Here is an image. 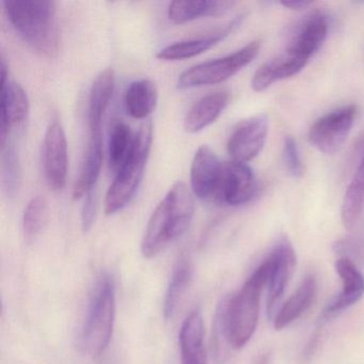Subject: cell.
Segmentation results:
<instances>
[{
    "label": "cell",
    "instance_id": "6da1fadb",
    "mask_svg": "<svg viewBox=\"0 0 364 364\" xmlns=\"http://www.w3.org/2000/svg\"><path fill=\"white\" fill-rule=\"evenodd\" d=\"M270 270L272 263L267 257L237 293L219 304L215 326L220 328L233 349L242 348L257 329L262 291L267 287Z\"/></svg>",
    "mask_w": 364,
    "mask_h": 364
},
{
    "label": "cell",
    "instance_id": "7a4b0ae2",
    "mask_svg": "<svg viewBox=\"0 0 364 364\" xmlns=\"http://www.w3.org/2000/svg\"><path fill=\"white\" fill-rule=\"evenodd\" d=\"M195 214L193 193L185 183L176 182L155 208L141 242V253L152 259L183 235Z\"/></svg>",
    "mask_w": 364,
    "mask_h": 364
},
{
    "label": "cell",
    "instance_id": "3957f363",
    "mask_svg": "<svg viewBox=\"0 0 364 364\" xmlns=\"http://www.w3.org/2000/svg\"><path fill=\"white\" fill-rule=\"evenodd\" d=\"M3 6L10 24L27 46L44 56L57 54L59 31L55 1L9 0Z\"/></svg>",
    "mask_w": 364,
    "mask_h": 364
},
{
    "label": "cell",
    "instance_id": "277c9868",
    "mask_svg": "<svg viewBox=\"0 0 364 364\" xmlns=\"http://www.w3.org/2000/svg\"><path fill=\"white\" fill-rule=\"evenodd\" d=\"M116 321V285L103 274L95 287L82 333V347L91 357H99L109 346Z\"/></svg>",
    "mask_w": 364,
    "mask_h": 364
},
{
    "label": "cell",
    "instance_id": "5b68a950",
    "mask_svg": "<svg viewBox=\"0 0 364 364\" xmlns=\"http://www.w3.org/2000/svg\"><path fill=\"white\" fill-rule=\"evenodd\" d=\"M152 123L146 122L135 134L131 154L116 173V178L108 189L105 199L106 215H114L129 205L139 188L144 178L152 146Z\"/></svg>",
    "mask_w": 364,
    "mask_h": 364
},
{
    "label": "cell",
    "instance_id": "8992f818",
    "mask_svg": "<svg viewBox=\"0 0 364 364\" xmlns=\"http://www.w3.org/2000/svg\"><path fill=\"white\" fill-rule=\"evenodd\" d=\"M259 48L261 42H250L227 56L193 65L181 74L178 87L180 89H191L225 82L250 65L259 55Z\"/></svg>",
    "mask_w": 364,
    "mask_h": 364
},
{
    "label": "cell",
    "instance_id": "52a82bcc",
    "mask_svg": "<svg viewBox=\"0 0 364 364\" xmlns=\"http://www.w3.org/2000/svg\"><path fill=\"white\" fill-rule=\"evenodd\" d=\"M357 116L355 105L344 106L325 114L309 129V142L323 154H334L346 141Z\"/></svg>",
    "mask_w": 364,
    "mask_h": 364
},
{
    "label": "cell",
    "instance_id": "ba28073f",
    "mask_svg": "<svg viewBox=\"0 0 364 364\" xmlns=\"http://www.w3.org/2000/svg\"><path fill=\"white\" fill-rule=\"evenodd\" d=\"M257 181L247 164L240 161L223 163L218 185L213 200L228 206L248 203L257 195Z\"/></svg>",
    "mask_w": 364,
    "mask_h": 364
},
{
    "label": "cell",
    "instance_id": "9c48e42d",
    "mask_svg": "<svg viewBox=\"0 0 364 364\" xmlns=\"http://www.w3.org/2000/svg\"><path fill=\"white\" fill-rule=\"evenodd\" d=\"M42 165L48 187L56 193L63 191L67 184L68 142L58 119H54L46 129L42 144Z\"/></svg>",
    "mask_w": 364,
    "mask_h": 364
},
{
    "label": "cell",
    "instance_id": "30bf717a",
    "mask_svg": "<svg viewBox=\"0 0 364 364\" xmlns=\"http://www.w3.org/2000/svg\"><path fill=\"white\" fill-rule=\"evenodd\" d=\"M269 120L266 114L245 119L236 125L228 141L231 161L247 164L263 150L267 140Z\"/></svg>",
    "mask_w": 364,
    "mask_h": 364
},
{
    "label": "cell",
    "instance_id": "8fae6325",
    "mask_svg": "<svg viewBox=\"0 0 364 364\" xmlns=\"http://www.w3.org/2000/svg\"><path fill=\"white\" fill-rule=\"evenodd\" d=\"M272 270L267 284L268 318L274 319L277 311L280 308L281 299L285 289L293 276L296 267V253L293 245L287 237L277 242L269 255Z\"/></svg>",
    "mask_w": 364,
    "mask_h": 364
},
{
    "label": "cell",
    "instance_id": "7c38bea8",
    "mask_svg": "<svg viewBox=\"0 0 364 364\" xmlns=\"http://www.w3.org/2000/svg\"><path fill=\"white\" fill-rule=\"evenodd\" d=\"M0 144H6L14 127L22 124L28 117L31 104L25 89L18 82L9 80L7 65L1 61V84H0Z\"/></svg>",
    "mask_w": 364,
    "mask_h": 364
},
{
    "label": "cell",
    "instance_id": "4fadbf2b",
    "mask_svg": "<svg viewBox=\"0 0 364 364\" xmlns=\"http://www.w3.org/2000/svg\"><path fill=\"white\" fill-rule=\"evenodd\" d=\"M334 267L342 281V289L323 309L319 316L321 323L336 318L341 313L357 304L364 295V277L353 259L340 257L336 259Z\"/></svg>",
    "mask_w": 364,
    "mask_h": 364
},
{
    "label": "cell",
    "instance_id": "5bb4252c",
    "mask_svg": "<svg viewBox=\"0 0 364 364\" xmlns=\"http://www.w3.org/2000/svg\"><path fill=\"white\" fill-rule=\"evenodd\" d=\"M223 165L210 146H202L198 149L191 168V191L198 199H213Z\"/></svg>",
    "mask_w": 364,
    "mask_h": 364
},
{
    "label": "cell",
    "instance_id": "9a60e30c",
    "mask_svg": "<svg viewBox=\"0 0 364 364\" xmlns=\"http://www.w3.org/2000/svg\"><path fill=\"white\" fill-rule=\"evenodd\" d=\"M245 18H246L245 14H240V16H236L234 20H232L229 24L225 25L223 28L214 31L210 35L170 44V46L161 48L157 53L156 57L161 60L176 61L199 56V55L203 54L206 50H210L217 44L220 43L225 38L233 33L236 29L240 28V25L244 22Z\"/></svg>",
    "mask_w": 364,
    "mask_h": 364
},
{
    "label": "cell",
    "instance_id": "2e32d148",
    "mask_svg": "<svg viewBox=\"0 0 364 364\" xmlns=\"http://www.w3.org/2000/svg\"><path fill=\"white\" fill-rule=\"evenodd\" d=\"M329 21L323 12L311 14L296 35L287 52L298 58L310 61L327 39Z\"/></svg>",
    "mask_w": 364,
    "mask_h": 364
},
{
    "label": "cell",
    "instance_id": "e0dca14e",
    "mask_svg": "<svg viewBox=\"0 0 364 364\" xmlns=\"http://www.w3.org/2000/svg\"><path fill=\"white\" fill-rule=\"evenodd\" d=\"M308 61L285 52L262 65L253 75L251 87L255 92H263L276 82L299 74Z\"/></svg>",
    "mask_w": 364,
    "mask_h": 364
},
{
    "label": "cell",
    "instance_id": "ac0fdd59",
    "mask_svg": "<svg viewBox=\"0 0 364 364\" xmlns=\"http://www.w3.org/2000/svg\"><path fill=\"white\" fill-rule=\"evenodd\" d=\"M178 342L182 364H208L203 317L199 310H193L183 321Z\"/></svg>",
    "mask_w": 364,
    "mask_h": 364
},
{
    "label": "cell",
    "instance_id": "d6986e66",
    "mask_svg": "<svg viewBox=\"0 0 364 364\" xmlns=\"http://www.w3.org/2000/svg\"><path fill=\"white\" fill-rule=\"evenodd\" d=\"M236 3L225 0H178L168 7V18L176 24H184L203 18L225 16Z\"/></svg>",
    "mask_w": 364,
    "mask_h": 364
},
{
    "label": "cell",
    "instance_id": "ffe728a7",
    "mask_svg": "<svg viewBox=\"0 0 364 364\" xmlns=\"http://www.w3.org/2000/svg\"><path fill=\"white\" fill-rule=\"evenodd\" d=\"M114 90V73L112 69L101 72L91 87L88 104L90 135H103L104 117Z\"/></svg>",
    "mask_w": 364,
    "mask_h": 364
},
{
    "label": "cell",
    "instance_id": "44dd1931",
    "mask_svg": "<svg viewBox=\"0 0 364 364\" xmlns=\"http://www.w3.org/2000/svg\"><path fill=\"white\" fill-rule=\"evenodd\" d=\"M230 95L225 91L210 93L198 100L185 116L184 127L188 133L203 131L215 122L229 104Z\"/></svg>",
    "mask_w": 364,
    "mask_h": 364
},
{
    "label": "cell",
    "instance_id": "7402d4cb",
    "mask_svg": "<svg viewBox=\"0 0 364 364\" xmlns=\"http://www.w3.org/2000/svg\"><path fill=\"white\" fill-rule=\"evenodd\" d=\"M317 294V281L310 274L300 283L295 293L281 304L274 317L276 330L284 329L294 321H297L304 312L310 309Z\"/></svg>",
    "mask_w": 364,
    "mask_h": 364
},
{
    "label": "cell",
    "instance_id": "603a6c76",
    "mask_svg": "<svg viewBox=\"0 0 364 364\" xmlns=\"http://www.w3.org/2000/svg\"><path fill=\"white\" fill-rule=\"evenodd\" d=\"M103 164V135H90L80 174L73 187L74 200L86 197L95 191Z\"/></svg>",
    "mask_w": 364,
    "mask_h": 364
},
{
    "label": "cell",
    "instance_id": "cb8c5ba5",
    "mask_svg": "<svg viewBox=\"0 0 364 364\" xmlns=\"http://www.w3.org/2000/svg\"><path fill=\"white\" fill-rule=\"evenodd\" d=\"M159 90L153 80L144 78L129 85L124 95L125 112L134 119H146L157 105Z\"/></svg>",
    "mask_w": 364,
    "mask_h": 364
},
{
    "label": "cell",
    "instance_id": "d4e9b609",
    "mask_svg": "<svg viewBox=\"0 0 364 364\" xmlns=\"http://www.w3.org/2000/svg\"><path fill=\"white\" fill-rule=\"evenodd\" d=\"M193 277V267L191 259L186 257H181L172 272L164 302V316L167 321L172 318L178 311L181 302L191 287Z\"/></svg>",
    "mask_w": 364,
    "mask_h": 364
},
{
    "label": "cell",
    "instance_id": "484cf974",
    "mask_svg": "<svg viewBox=\"0 0 364 364\" xmlns=\"http://www.w3.org/2000/svg\"><path fill=\"white\" fill-rule=\"evenodd\" d=\"M364 206V154L359 167L345 193L341 217L346 229L351 230L357 225Z\"/></svg>",
    "mask_w": 364,
    "mask_h": 364
},
{
    "label": "cell",
    "instance_id": "4316f807",
    "mask_svg": "<svg viewBox=\"0 0 364 364\" xmlns=\"http://www.w3.org/2000/svg\"><path fill=\"white\" fill-rule=\"evenodd\" d=\"M135 135L132 133L131 127L124 122H118L110 131L108 154H109V167L114 173L120 170L127 161L133 149Z\"/></svg>",
    "mask_w": 364,
    "mask_h": 364
},
{
    "label": "cell",
    "instance_id": "83f0119b",
    "mask_svg": "<svg viewBox=\"0 0 364 364\" xmlns=\"http://www.w3.org/2000/svg\"><path fill=\"white\" fill-rule=\"evenodd\" d=\"M1 176L8 197H14L20 187L21 166L16 144L10 138L1 144Z\"/></svg>",
    "mask_w": 364,
    "mask_h": 364
},
{
    "label": "cell",
    "instance_id": "f1b7e54d",
    "mask_svg": "<svg viewBox=\"0 0 364 364\" xmlns=\"http://www.w3.org/2000/svg\"><path fill=\"white\" fill-rule=\"evenodd\" d=\"M48 203L43 198H33L27 204L23 216V229L27 240H33L39 235L48 220Z\"/></svg>",
    "mask_w": 364,
    "mask_h": 364
},
{
    "label": "cell",
    "instance_id": "f546056e",
    "mask_svg": "<svg viewBox=\"0 0 364 364\" xmlns=\"http://www.w3.org/2000/svg\"><path fill=\"white\" fill-rule=\"evenodd\" d=\"M283 156H284L287 171L291 174V178H301L302 173H304V167H302L297 144H296V140L291 136H287L284 138Z\"/></svg>",
    "mask_w": 364,
    "mask_h": 364
},
{
    "label": "cell",
    "instance_id": "4dcf8cb0",
    "mask_svg": "<svg viewBox=\"0 0 364 364\" xmlns=\"http://www.w3.org/2000/svg\"><path fill=\"white\" fill-rule=\"evenodd\" d=\"M97 217V197L95 191H90L85 197L82 210V227L84 232H89L95 225Z\"/></svg>",
    "mask_w": 364,
    "mask_h": 364
},
{
    "label": "cell",
    "instance_id": "1f68e13d",
    "mask_svg": "<svg viewBox=\"0 0 364 364\" xmlns=\"http://www.w3.org/2000/svg\"><path fill=\"white\" fill-rule=\"evenodd\" d=\"M281 5L284 8H289L291 10H302L308 8L309 6L312 5L311 1H304V0H300V1H282Z\"/></svg>",
    "mask_w": 364,
    "mask_h": 364
},
{
    "label": "cell",
    "instance_id": "d6a6232c",
    "mask_svg": "<svg viewBox=\"0 0 364 364\" xmlns=\"http://www.w3.org/2000/svg\"><path fill=\"white\" fill-rule=\"evenodd\" d=\"M255 364H272V355L270 353H263L257 358Z\"/></svg>",
    "mask_w": 364,
    "mask_h": 364
}]
</instances>
